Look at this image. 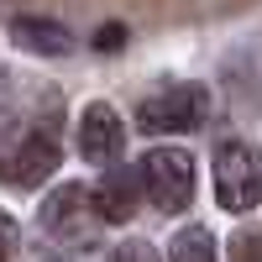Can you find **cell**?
<instances>
[{
    "label": "cell",
    "mask_w": 262,
    "mask_h": 262,
    "mask_svg": "<svg viewBox=\"0 0 262 262\" xmlns=\"http://www.w3.org/2000/svg\"><path fill=\"white\" fill-rule=\"evenodd\" d=\"M262 194V152L252 142H221L215 147V200L221 210L242 215Z\"/></svg>",
    "instance_id": "obj_1"
},
{
    "label": "cell",
    "mask_w": 262,
    "mask_h": 262,
    "mask_svg": "<svg viewBox=\"0 0 262 262\" xmlns=\"http://www.w3.org/2000/svg\"><path fill=\"white\" fill-rule=\"evenodd\" d=\"M142 189H147V200L158 205V210H189L194 200V158L179 147H152L147 158H142Z\"/></svg>",
    "instance_id": "obj_2"
},
{
    "label": "cell",
    "mask_w": 262,
    "mask_h": 262,
    "mask_svg": "<svg viewBox=\"0 0 262 262\" xmlns=\"http://www.w3.org/2000/svg\"><path fill=\"white\" fill-rule=\"evenodd\" d=\"M210 116V95L200 84H168L137 105V131H194Z\"/></svg>",
    "instance_id": "obj_3"
},
{
    "label": "cell",
    "mask_w": 262,
    "mask_h": 262,
    "mask_svg": "<svg viewBox=\"0 0 262 262\" xmlns=\"http://www.w3.org/2000/svg\"><path fill=\"white\" fill-rule=\"evenodd\" d=\"M53 168H58V131L37 126V131H27V142L16 152L0 158V179L11 189H37L42 179H53Z\"/></svg>",
    "instance_id": "obj_4"
},
{
    "label": "cell",
    "mask_w": 262,
    "mask_h": 262,
    "mask_svg": "<svg viewBox=\"0 0 262 262\" xmlns=\"http://www.w3.org/2000/svg\"><path fill=\"white\" fill-rule=\"evenodd\" d=\"M126 147V126L111 105H84L79 116V158L84 163H116Z\"/></svg>",
    "instance_id": "obj_5"
},
{
    "label": "cell",
    "mask_w": 262,
    "mask_h": 262,
    "mask_svg": "<svg viewBox=\"0 0 262 262\" xmlns=\"http://www.w3.org/2000/svg\"><path fill=\"white\" fill-rule=\"evenodd\" d=\"M90 194H84V184H63L53 189V200L42 205V231L58 236V242H84L90 236Z\"/></svg>",
    "instance_id": "obj_6"
},
{
    "label": "cell",
    "mask_w": 262,
    "mask_h": 262,
    "mask_svg": "<svg viewBox=\"0 0 262 262\" xmlns=\"http://www.w3.org/2000/svg\"><path fill=\"white\" fill-rule=\"evenodd\" d=\"M11 42H21L27 53H42V58L74 53L69 27H63V21H48V16H11Z\"/></svg>",
    "instance_id": "obj_7"
},
{
    "label": "cell",
    "mask_w": 262,
    "mask_h": 262,
    "mask_svg": "<svg viewBox=\"0 0 262 262\" xmlns=\"http://www.w3.org/2000/svg\"><path fill=\"white\" fill-rule=\"evenodd\" d=\"M137 179H142V173H131V168H111V173L100 179V189H95L100 221L121 226V221H131V215H137Z\"/></svg>",
    "instance_id": "obj_8"
},
{
    "label": "cell",
    "mask_w": 262,
    "mask_h": 262,
    "mask_svg": "<svg viewBox=\"0 0 262 262\" xmlns=\"http://www.w3.org/2000/svg\"><path fill=\"white\" fill-rule=\"evenodd\" d=\"M168 262H215V236L205 226H184L168 247Z\"/></svg>",
    "instance_id": "obj_9"
},
{
    "label": "cell",
    "mask_w": 262,
    "mask_h": 262,
    "mask_svg": "<svg viewBox=\"0 0 262 262\" xmlns=\"http://www.w3.org/2000/svg\"><path fill=\"white\" fill-rule=\"evenodd\" d=\"M231 262H262V236L242 231V236L231 242Z\"/></svg>",
    "instance_id": "obj_10"
},
{
    "label": "cell",
    "mask_w": 262,
    "mask_h": 262,
    "mask_svg": "<svg viewBox=\"0 0 262 262\" xmlns=\"http://www.w3.org/2000/svg\"><path fill=\"white\" fill-rule=\"evenodd\" d=\"M16 242H21V231H16V221L6 210H0V262H11V252H16Z\"/></svg>",
    "instance_id": "obj_11"
},
{
    "label": "cell",
    "mask_w": 262,
    "mask_h": 262,
    "mask_svg": "<svg viewBox=\"0 0 262 262\" xmlns=\"http://www.w3.org/2000/svg\"><path fill=\"white\" fill-rule=\"evenodd\" d=\"M111 262H158V252H152L147 242H126V247H116Z\"/></svg>",
    "instance_id": "obj_12"
},
{
    "label": "cell",
    "mask_w": 262,
    "mask_h": 262,
    "mask_svg": "<svg viewBox=\"0 0 262 262\" xmlns=\"http://www.w3.org/2000/svg\"><path fill=\"white\" fill-rule=\"evenodd\" d=\"M121 42H126V27H121V21H111V27L95 32V48H100V53H116Z\"/></svg>",
    "instance_id": "obj_13"
},
{
    "label": "cell",
    "mask_w": 262,
    "mask_h": 262,
    "mask_svg": "<svg viewBox=\"0 0 262 262\" xmlns=\"http://www.w3.org/2000/svg\"><path fill=\"white\" fill-rule=\"evenodd\" d=\"M0 131H6V111H0Z\"/></svg>",
    "instance_id": "obj_14"
}]
</instances>
